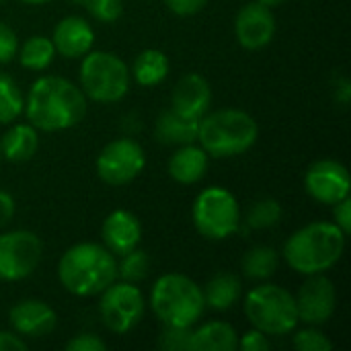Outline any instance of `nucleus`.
<instances>
[{
	"label": "nucleus",
	"instance_id": "4c0bfd02",
	"mask_svg": "<svg viewBox=\"0 0 351 351\" xmlns=\"http://www.w3.org/2000/svg\"><path fill=\"white\" fill-rule=\"evenodd\" d=\"M14 212H16L14 197H12L8 191L0 189V230H2V228H6V226L12 222Z\"/></svg>",
	"mask_w": 351,
	"mask_h": 351
},
{
	"label": "nucleus",
	"instance_id": "e433bc0d",
	"mask_svg": "<svg viewBox=\"0 0 351 351\" xmlns=\"http://www.w3.org/2000/svg\"><path fill=\"white\" fill-rule=\"evenodd\" d=\"M333 224L348 237L351 232V197H346L333 206Z\"/></svg>",
	"mask_w": 351,
	"mask_h": 351
},
{
	"label": "nucleus",
	"instance_id": "79ce46f5",
	"mask_svg": "<svg viewBox=\"0 0 351 351\" xmlns=\"http://www.w3.org/2000/svg\"><path fill=\"white\" fill-rule=\"evenodd\" d=\"M19 2H25V4H47L49 0H19Z\"/></svg>",
	"mask_w": 351,
	"mask_h": 351
},
{
	"label": "nucleus",
	"instance_id": "b1692460",
	"mask_svg": "<svg viewBox=\"0 0 351 351\" xmlns=\"http://www.w3.org/2000/svg\"><path fill=\"white\" fill-rule=\"evenodd\" d=\"M169 70H171L169 56L162 49L148 47L136 56V60L130 68V76L136 84L150 88V86L160 84L169 76Z\"/></svg>",
	"mask_w": 351,
	"mask_h": 351
},
{
	"label": "nucleus",
	"instance_id": "bb28decb",
	"mask_svg": "<svg viewBox=\"0 0 351 351\" xmlns=\"http://www.w3.org/2000/svg\"><path fill=\"white\" fill-rule=\"evenodd\" d=\"M23 111H25V95L19 82L10 74L0 72V123L10 125L12 121H19Z\"/></svg>",
	"mask_w": 351,
	"mask_h": 351
},
{
	"label": "nucleus",
	"instance_id": "393cba45",
	"mask_svg": "<svg viewBox=\"0 0 351 351\" xmlns=\"http://www.w3.org/2000/svg\"><path fill=\"white\" fill-rule=\"evenodd\" d=\"M16 58H19V64L31 72L47 70L56 58V47L51 43V37L31 35L29 39L23 41V45H19Z\"/></svg>",
	"mask_w": 351,
	"mask_h": 351
},
{
	"label": "nucleus",
	"instance_id": "5701e85b",
	"mask_svg": "<svg viewBox=\"0 0 351 351\" xmlns=\"http://www.w3.org/2000/svg\"><path fill=\"white\" fill-rule=\"evenodd\" d=\"M239 333L230 323L210 321L191 329V351H234Z\"/></svg>",
	"mask_w": 351,
	"mask_h": 351
},
{
	"label": "nucleus",
	"instance_id": "a19ab883",
	"mask_svg": "<svg viewBox=\"0 0 351 351\" xmlns=\"http://www.w3.org/2000/svg\"><path fill=\"white\" fill-rule=\"evenodd\" d=\"M255 2H259V4H263L267 8H276V6H282L286 0H255Z\"/></svg>",
	"mask_w": 351,
	"mask_h": 351
},
{
	"label": "nucleus",
	"instance_id": "a878e982",
	"mask_svg": "<svg viewBox=\"0 0 351 351\" xmlns=\"http://www.w3.org/2000/svg\"><path fill=\"white\" fill-rule=\"evenodd\" d=\"M280 267V253L274 247L267 245H257L251 247L241 261V269L249 280H257V282H265L271 276H276Z\"/></svg>",
	"mask_w": 351,
	"mask_h": 351
},
{
	"label": "nucleus",
	"instance_id": "ea45409f",
	"mask_svg": "<svg viewBox=\"0 0 351 351\" xmlns=\"http://www.w3.org/2000/svg\"><path fill=\"white\" fill-rule=\"evenodd\" d=\"M351 99V82L348 78H339V82L335 84V101L341 103L343 107L350 103Z\"/></svg>",
	"mask_w": 351,
	"mask_h": 351
},
{
	"label": "nucleus",
	"instance_id": "f03ea898",
	"mask_svg": "<svg viewBox=\"0 0 351 351\" xmlns=\"http://www.w3.org/2000/svg\"><path fill=\"white\" fill-rule=\"evenodd\" d=\"M58 280L72 296H99L117 280V257L105 245L76 243L62 253Z\"/></svg>",
	"mask_w": 351,
	"mask_h": 351
},
{
	"label": "nucleus",
	"instance_id": "4be33fe9",
	"mask_svg": "<svg viewBox=\"0 0 351 351\" xmlns=\"http://www.w3.org/2000/svg\"><path fill=\"white\" fill-rule=\"evenodd\" d=\"M202 292H204L206 308L224 313V311H230L241 300L243 284L237 274L220 271L208 280V284L202 288Z\"/></svg>",
	"mask_w": 351,
	"mask_h": 351
},
{
	"label": "nucleus",
	"instance_id": "c85d7f7f",
	"mask_svg": "<svg viewBox=\"0 0 351 351\" xmlns=\"http://www.w3.org/2000/svg\"><path fill=\"white\" fill-rule=\"evenodd\" d=\"M150 271V257L146 251L140 247L119 255L117 261V280L130 282V284H140Z\"/></svg>",
	"mask_w": 351,
	"mask_h": 351
},
{
	"label": "nucleus",
	"instance_id": "1a4fd4ad",
	"mask_svg": "<svg viewBox=\"0 0 351 351\" xmlns=\"http://www.w3.org/2000/svg\"><path fill=\"white\" fill-rule=\"evenodd\" d=\"M146 300L138 284L115 280L99 294V317L107 331L125 335L142 321Z\"/></svg>",
	"mask_w": 351,
	"mask_h": 351
},
{
	"label": "nucleus",
	"instance_id": "39448f33",
	"mask_svg": "<svg viewBox=\"0 0 351 351\" xmlns=\"http://www.w3.org/2000/svg\"><path fill=\"white\" fill-rule=\"evenodd\" d=\"M154 317L162 325L175 327H195L206 311V300L202 286L185 274H162L148 300Z\"/></svg>",
	"mask_w": 351,
	"mask_h": 351
},
{
	"label": "nucleus",
	"instance_id": "aec40b11",
	"mask_svg": "<svg viewBox=\"0 0 351 351\" xmlns=\"http://www.w3.org/2000/svg\"><path fill=\"white\" fill-rule=\"evenodd\" d=\"M39 150V130L35 125L12 121L0 136V154L10 162H27Z\"/></svg>",
	"mask_w": 351,
	"mask_h": 351
},
{
	"label": "nucleus",
	"instance_id": "7ed1b4c3",
	"mask_svg": "<svg viewBox=\"0 0 351 351\" xmlns=\"http://www.w3.org/2000/svg\"><path fill=\"white\" fill-rule=\"evenodd\" d=\"M348 237L333 224L317 220L294 230L284 243L288 267L300 276H317L333 269L343 257Z\"/></svg>",
	"mask_w": 351,
	"mask_h": 351
},
{
	"label": "nucleus",
	"instance_id": "37998d69",
	"mask_svg": "<svg viewBox=\"0 0 351 351\" xmlns=\"http://www.w3.org/2000/svg\"><path fill=\"white\" fill-rule=\"evenodd\" d=\"M2 2H4V0H0V4H2Z\"/></svg>",
	"mask_w": 351,
	"mask_h": 351
},
{
	"label": "nucleus",
	"instance_id": "473e14b6",
	"mask_svg": "<svg viewBox=\"0 0 351 351\" xmlns=\"http://www.w3.org/2000/svg\"><path fill=\"white\" fill-rule=\"evenodd\" d=\"M19 37L14 33V29L0 21V64H8L16 58V51H19Z\"/></svg>",
	"mask_w": 351,
	"mask_h": 351
},
{
	"label": "nucleus",
	"instance_id": "6e6552de",
	"mask_svg": "<svg viewBox=\"0 0 351 351\" xmlns=\"http://www.w3.org/2000/svg\"><path fill=\"white\" fill-rule=\"evenodd\" d=\"M191 218L195 230L208 241H226L241 228V206L237 195L226 187H206L197 193Z\"/></svg>",
	"mask_w": 351,
	"mask_h": 351
},
{
	"label": "nucleus",
	"instance_id": "c03bdc74",
	"mask_svg": "<svg viewBox=\"0 0 351 351\" xmlns=\"http://www.w3.org/2000/svg\"><path fill=\"white\" fill-rule=\"evenodd\" d=\"M0 158H2V154H0Z\"/></svg>",
	"mask_w": 351,
	"mask_h": 351
},
{
	"label": "nucleus",
	"instance_id": "a211bd4d",
	"mask_svg": "<svg viewBox=\"0 0 351 351\" xmlns=\"http://www.w3.org/2000/svg\"><path fill=\"white\" fill-rule=\"evenodd\" d=\"M101 241L115 257L140 247L142 224H140L138 216L130 210H113L103 220Z\"/></svg>",
	"mask_w": 351,
	"mask_h": 351
},
{
	"label": "nucleus",
	"instance_id": "2f4dec72",
	"mask_svg": "<svg viewBox=\"0 0 351 351\" xmlns=\"http://www.w3.org/2000/svg\"><path fill=\"white\" fill-rule=\"evenodd\" d=\"M191 329L193 327L162 325V331L158 335V348L165 351H191Z\"/></svg>",
	"mask_w": 351,
	"mask_h": 351
},
{
	"label": "nucleus",
	"instance_id": "f8f14e48",
	"mask_svg": "<svg viewBox=\"0 0 351 351\" xmlns=\"http://www.w3.org/2000/svg\"><path fill=\"white\" fill-rule=\"evenodd\" d=\"M298 321L304 325L321 327L331 321L337 308V290L335 284L325 276H306L304 284L294 294Z\"/></svg>",
	"mask_w": 351,
	"mask_h": 351
},
{
	"label": "nucleus",
	"instance_id": "ddd939ff",
	"mask_svg": "<svg viewBox=\"0 0 351 351\" xmlns=\"http://www.w3.org/2000/svg\"><path fill=\"white\" fill-rule=\"evenodd\" d=\"M304 189L315 202L335 206L337 202L350 197V171L343 162L335 158L315 160L304 173Z\"/></svg>",
	"mask_w": 351,
	"mask_h": 351
},
{
	"label": "nucleus",
	"instance_id": "423d86ee",
	"mask_svg": "<svg viewBox=\"0 0 351 351\" xmlns=\"http://www.w3.org/2000/svg\"><path fill=\"white\" fill-rule=\"evenodd\" d=\"M243 311L251 327L274 337L290 335L300 323L294 294L269 282L259 284L247 292Z\"/></svg>",
	"mask_w": 351,
	"mask_h": 351
},
{
	"label": "nucleus",
	"instance_id": "f3484780",
	"mask_svg": "<svg viewBox=\"0 0 351 351\" xmlns=\"http://www.w3.org/2000/svg\"><path fill=\"white\" fill-rule=\"evenodd\" d=\"M212 105V86L210 82L197 74L189 72L181 76L171 93V109L177 113L191 117V119H202Z\"/></svg>",
	"mask_w": 351,
	"mask_h": 351
},
{
	"label": "nucleus",
	"instance_id": "58836bf2",
	"mask_svg": "<svg viewBox=\"0 0 351 351\" xmlns=\"http://www.w3.org/2000/svg\"><path fill=\"white\" fill-rule=\"evenodd\" d=\"M29 343L14 331H0V351H27Z\"/></svg>",
	"mask_w": 351,
	"mask_h": 351
},
{
	"label": "nucleus",
	"instance_id": "c756f323",
	"mask_svg": "<svg viewBox=\"0 0 351 351\" xmlns=\"http://www.w3.org/2000/svg\"><path fill=\"white\" fill-rule=\"evenodd\" d=\"M292 346L298 351H329L333 350V341L313 325H306V329H294L292 331Z\"/></svg>",
	"mask_w": 351,
	"mask_h": 351
},
{
	"label": "nucleus",
	"instance_id": "cd10ccee",
	"mask_svg": "<svg viewBox=\"0 0 351 351\" xmlns=\"http://www.w3.org/2000/svg\"><path fill=\"white\" fill-rule=\"evenodd\" d=\"M284 208L276 197H261L251 204L245 216V224L253 230H267L282 222Z\"/></svg>",
	"mask_w": 351,
	"mask_h": 351
},
{
	"label": "nucleus",
	"instance_id": "9d476101",
	"mask_svg": "<svg viewBox=\"0 0 351 351\" xmlns=\"http://www.w3.org/2000/svg\"><path fill=\"white\" fill-rule=\"evenodd\" d=\"M144 167H146L144 148L134 138H115L107 142L95 160L99 179L109 187L130 185L142 175Z\"/></svg>",
	"mask_w": 351,
	"mask_h": 351
},
{
	"label": "nucleus",
	"instance_id": "f704fd0d",
	"mask_svg": "<svg viewBox=\"0 0 351 351\" xmlns=\"http://www.w3.org/2000/svg\"><path fill=\"white\" fill-rule=\"evenodd\" d=\"M237 348L243 351H267L271 348V341H269V335H265L263 331L253 327L239 337Z\"/></svg>",
	"mask_w": 351,
	"mask_h": 351
},
{
	"label": "nucleus",
	"instance_id": "c9c22d12",
	"mask_svg": "<svg viewBox=\"0 0 351 351\" xmlns=\"http://www.w3.org/2000/svg\"><path fill=\"white\" fill-rule=\"evenodd\" d=\"M208 0H165V6L177 16H191L204 10Z\"/></svg>",
	"mask_w": 351,
	"mask_h": 351
},
{
	"label": "nucleus",
	"instance_id": "72a5a7b5",
	"mask_svg": "<svg viewBox=\"0 0 351 351\" xmlns=\"http://www.w3.org/2000/svg\"><path fill=\"white\" fill-rule=\"evenodd\" d=\"M66 350L68 351H105L107 343L105 339H101L95 333H78L76 337L66 341Z\"/></svg>",
	"mask_w": 351,
	"mask_h": 351
},
{
	"label": "nucleus",
	"instance_id": "2eb2a0df",
	"mask_svg": "<svg viewBox=\"0 0 351 351\" xmlns=\"http://www.w3.org/2000/svg\"><path fill=\"white\" fill-rule=\"evenodd\" d=\"M8 323L23 339H41L58 327V315L47 302L39 298H25L10 308Z\"/></svg>",
	"mask_w": 351,
	"mask_h": 351
},
{
	"label": "nucleus",
	"instance_id": "412c9836",
	"mask_svg": "<svg viewBox=\"0 0 351 351\" xmlns=\"http://www.w3.org/2000/svg\"><path fill=\"white\" fill-rule=\"evenodd\" d=\"M199 119L185 117L175 109H165L154 121V136L165 146H183L197 142Z\"/></svg>",
	"mask_w": 351,
	"mask_h": 351
},
{
	"label": "nucleus",
	"instance_id": "9b49d317",
	"mask_svg": "<svg viewBox=\"0 0 351 351\" xmlns=\"http://www.w3.org/2000/svg\"><path fill=\"white\" fill-rule=\"evenodd\" d=\"M43 257V243L33 230L0 232V280L21 282L35 274Z\"/></svg>",
	"mask_w": 351,
	"mask_h": 351
},
{
	"label": "nucleus",
	"instance_id": "4468645a",
	"mask_svg": "<svg viewBox=\"0 0 351 351\" xmlns=\"http://www.w3.org/2000/svg\"><path fill=\"white\" fill-rule=\"evenodd\" d=\"M276 14L259 2L245 4L234 16V35L241 47L257 51L267 47L276 37Z\"/></svg>",
	"mask_w": 351,
	"mask_h": 351
},
{
	"label": "nucleus",
	"instance_id": "f257e3e1",
	"mask_svg": "<svg viewBox=\"0 0 351 351\" xmlns=\"http://www.w3.org/2000/svg\"><path fill=\"white\" fill-rule=\"evenodd\" d=\"M88 111L82 88L64 76H39L25 97V117L39 132H64L76 128Z\"/></svg>",
	"mask_w": 351,
	"mask_h": 351
},
{
	"label": "nucleus",
	"instance_id": "dca6fc26",
	"mask_svg": "<svg viewBox=\"0 0 351 351\" xmlns=\"http://www.w3.org/2000/svg\"><path fill=\"white\" fill-rule=\"evenodd\" d=\"M51 43L58 56L68 60H80L95 45V29L84 16L68 14L56 23Z\"/></svg>",
	"mask_w": 351,
	"mask_h": 351
},
{
	"label": "nucleus",
	"instance_id": "0eeeda50",
	"mask_svg": "<svg viewBox=\"0 0 351 351\" xmlns=\"http://www.w3.org/2000/svg\"><path fill=\"white\" fill-rule=\"evenodd\" d=\"M80 88L88 101L113 105L119 103L132 84L128 64L113 51L90 49L80 58Z\"/></svg>",
	"mask_w": 351,
	"mask_h": 351
},
{
	"label": "nucleus",
	"instance_id": "7c9ffc66",
	"mask_svg": "<svg viewBox=\"0 0 351 351\" xmlns=\"http://www.w3.org/2000/svg\"><path fill=\"white\" fill-rule=\"evenodd\" d=\"M101 23H115L123 14V0H72Z\"/></svg>",
	"mask_w": 351,
	"mask_h": 351
},
{
	"label": "nucleus",
	"instance_id": "20e7f679",
	"mask_svg": "<svg viewBox=\"0 0 351 351\" xmlns=\"http://www.w3.org/2000/svg\"><path fill=\"white\" fill-rule=\"evenodd\" d=\"M259 138L257 119L234 107L208 111L199 119L197 142L210 158H234L249 152Z\"/></svg>",
	"mask_w": 351,
	"mask_h": 351
},
{
	"label": "nucleus",
	"instance_id": "6ab92c4d",
	"mask_svg": "<svg viewBox=\"0 0 351 351\" xmlns=\"http://www.w3.org/2000/svg\"><path fill=\"white\" fill-rule=\"evenodd\" d=\"M208 165H210L208 152L193 142V144L177 146V150L171 154L167 162V171L173 181L181 185H193L206 177Z\"/></svg>",
	"mask_w": 351,
	"mask_h": 351
}]
</instances>
